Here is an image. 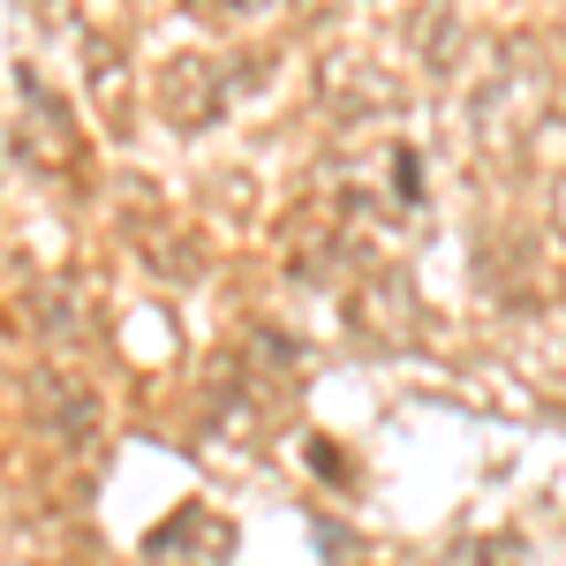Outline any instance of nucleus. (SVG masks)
Returning <instances> with one entry per match:
<instances>
[{
    "instance_id": "nucleus-1",
    "label": "nucleus",
    "mask_w": 566,
    "mask_h": 566,
    "mask_svg": "<svg viewBox=\"0 0 566 566\" xmlns=\"http://www.w3.org/2000/svg\"><path fill=\"white\" fill-rule=\"evenodd\" d=\"M219 106H227V84L212 76V61H175V69H167V114H175L189 136L212 129Z\"/></svg>"
},
{
    "instance_id": "nucleus-2",
    "label": "nucleus",
    "mask_w": 566,
    "mask_h": 566,
    "mask_svg": "<svg viewBox=\"0 0 566 566\" xmlns=\"http://www.w3.org/2000/svg\"><path fill=\"white\" fill-rule=\"evenodd\" d=\"M15 91H23V144H31V159H53V167H69L76 159V136H69V114H61V98L53 91H39V76L23 69L15 76Z\"/></svg>"
},
{
    "instance_id": "nucleus-3",
    "label": "nucleus",
    "mask_w": 566,
    "mask_h": 566,
    "mask_svg": "<svg viewBox=\"0 0 566 566\" xmlns=\"http://www.w3.org/2000/svg\"><path fill=\"white\" fill-rule=\"evenodd\" d=\"M39 408H53V431H61V446H84L91 423H98L91 392H84V386H69V378H45V386H39Z\"/></svg>"
},
{
    "instance_id": "nucleus-4",
    "label": "nucleus",
    "mask_w": 566,
    "mask_h": 566,
    "mask_svg": "<svg viewBox=\"0 0 566 566\" xmlns=\"http://www.w3.org/2000/svg\"><path fill=\"white\" fill-rule=\"evenodd\" d=\"M39 333H53V340L76 333V317H69V287H45V295H39Z\"/></svg>"
},
{
    "instance_id": "nucleus-5",
    "label": "nucleus",
    "mask_w": 566,
    "mask_h": 566,
    "mask_svg": "<svg viewBox=\"0 0 566 566\" xmlns=\"http://www.w3.org/2000/svg\"><path fill=\"white\" fill-rule=\"evenodd\" d=\"M333 566H355V559H333Z\"/></svg>"
}]
</instances>
